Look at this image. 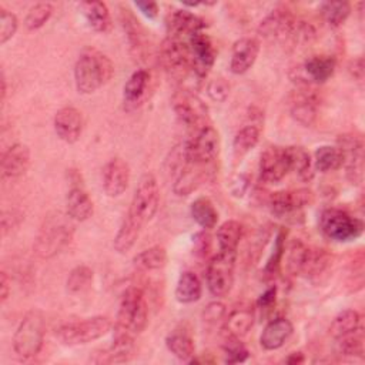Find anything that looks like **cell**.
Segmentation results:
<instances>
[{
  "label": "cell",
  "mask_w": 365,
  "mask_h": 365,
  "mask_svg": "<svg viewBox=\"0 0 365 365\" xmlns=\"http://www.w3.org/2000/svg\"><path fill=\"white\" fill-rule=\"evenodd\" d=\"M114 74L113 61L96 48H86L74 64V83L80 94H93Z\"/></svg>",
  "instance_id": "1"
},
{
  "label": "cell",
  "mask_w": 365,
  "mask_h": 365,
  "mask_svg": "<svg viewBox=\"0 0 365 365\" xmlns=\"http://www.w3.org/2000/svg\"><path fill=\"white\" fill-rule=\"evenodd\" d=\"M70 217L61 212L48 214L36 237L34 241V252L43 258H51L58 254L71 240L73 237V225L70 222Z\"/></svg>",
  "instance_id": "2"
},
{
  "label": "cell",
  "mask_w": 365,
  "mask_h": 365,
  "mask_svg": "<svg viewBox=\"0 0 365 365\" xmlns=\"http://www.w3.org/2000/svg\"><path fill=\"white\" fill-rule=\"evenodd\" d=\"M148 322L145 295L140 287H128L120 301L115 329L130 335L141 334Z\"/></svg>",
  "instance_id": "3"
},
{
  "label": "cell",
  "mask_w": 365,
  "mask_h": 365,
  "mask_svg": "<svg viewBox=\"0 0 365 365\" xmlns=\"http://www.w3.org/2000/svg\"><path fill=\"white\" fill-rule=\"evenodd\" d=\"M46 334L44 317L38 309L29 311L13 335V349L20 358H33L43 348Z\"/></svg>",
  "instance_id": "4"
},
{
  "label": "cell",
  "mask_w": 365,
  "mask_h": 365,
  "mask_svg": "<svg viewBox=\"0 0 365 365\" xmlns=\"http://www.w3.org/2000/svg\"><path fill=\"white\" fill-rule=\"evenodd\" d=\"M111 328V321L107 317L96 315L84 318L81 321H73L63 324L57 328L56 336L58 341L68 346L86 345L101 336H104Z\"/></svg>",
  "instance_id": "5"
},
{
  "label": "cell",
  "mask_w": 365,
  "mask_h": 365,
  "mask_svg": "<svg viewBox=\"0 0 365 365\" xmlns=\"http://www.w3.org/2000/svg\"><path fill=\"white\" fill-rule=\"evenodd\" d=\"M160 205V188L151 173L141 175L134 191L127 215L144 227L157 212Z\"/></svg>",
  "instance_id": "6"
},
{
  "label": "cell",
  "mask_w": 365,
  "mask_h": 365,
  "mask_svg": "<svg viewBox=\"0 0 365 365\" xmlns=\"http://www.w3.org/2000/svg\"><path fill=\"white\" fill-rule=\"evenodd\" d=\"M319 228L327 238L336 242H348L362 234L364 222L341 208L331 207L322 211Z\"/></svg>",
  "instance_id": "7"
},
{
  "label": "cell",
  "mask_w": 365,
  "mask_h": 365,
  "mask_svg": "<svg viewBox=\"0 0 365 365\" xmlns=\"http://www.w3.org/2000/svg\"><path fill=\"white\" fill-rule=\"evenodd\" d=\"M312 202V192L308 188L272 192L268 198L271 212L287 222L298 224L304 218L302 210Z\"/></svg>",
  "instance_id": "8"
},
{
  "label": "cell",
  "mask_w": 365,
  "mask_h": 365,
  "mask_svg": "<svg viewBox=\"0 0 365 365\" xmlns=\"http://www.w3.org/2000/svg\"><path fill=\"white\" fill-rule=\"evenodd\" d=\"M237 252L220 251L211 257L205 269V279L214 297H225L234 282V267Z\"/></svg>",
  "instance_id": "9"
},
{
  "label": "cell",
  "mask_w": 365,
  "mask_h": 365,
  "mask_svg": "<svg viewBox=\"0 0 365 365\" xmlns=\"http://www.w3.org/2000/svg\"><path fill=\"white\" fill-rule=\"evenodd\" d=\"M160 60L168 76L178 81H184L190 74H194L188 43L182 38L168 36L161 44Z\"/></svg>",
  "instance_id": "10"
},
{
  "label": "cell",
  "mask_w": 365,
  "mask_h": 365,
  "mask_svg": "<svg viewBox=\"0 0 365 365\" xmlns=\"http://www.w3.org/2000/svg\"><path fill=\"white\" fill-rule=\"evenodd\" d=\"M220 151V134L212 125H204L198 130H195V134L191 140L185 143L182 147L184 158L188 163L207 165L215 157Z\"/></svg>",
  "instance_id": "11"
},
{
  "label": "cell",
  "mask_w": 365,
  "mask_h": 365,
  "mask_svg": "<svg viewBox=\"0 0 365 365\" xmlns=\"http://www.w3.org/2000/svg\"><path fill=\"white\" fill-rule=\"evenodd\" d=\"M173 110L178 120L191 128L208 125V108L202 100L188 88H180L171 98Z\"/></svg>",
  "instance_id": "12"
},
{
  "label": "cell",
  "mask_w": 365,
  "mask_h": 365,
  "mask_svg": "<svg viewBox=\"0 0 365 365\" xmlns=\"http://www.w3.org/2000/svg\"><path fill=\"white\" fill-rule=\"evenodd\" d=\"M342 154V165L351 184L359 185L364 178V143L355 134H344L336 145Z\"/></svg>",
  "instance_id": "13"
},
{
  "label": "cell",
  "mask_w": 365,
  "mask_h": 365,
  "mask_svg": "<svg viewBox=\"0 0 365 365\" xmlns=\"http://www.w3.org/2000/svg\"><path fill=\"white\" fill-rule=\"evenodd\" d=\"M297 21L294 16L287 10H274L269 13L258 27V33L272 41H281V43H291L294 30L297 26Z\"/></svg>",
  "instance_id": "14"
},
{
  "label": "cell",
  "mask_w": 365,
  "mask_h": 365,
  "mask_svg": "<svg viewBox=\"0 0 365 365\" xmlns=\"http://www.w3.org/2000/svg\"><path fill=\"white\" fill-rule=\"evenodd\" d=\"M190 56H191V68L194 76L205 77L210 68L214 66L217 51L211 38L204 33H197L187 40Z\"/></svg>",
  "instance_id": "15"
},
{
  "label": "cell",
  "mask_w": 365,
  "mask_h": 365,
  "mask_svg": "<svg viewBox=\"0 0 365 365\" xmlns=\"http://www.w3.org/2000/svg\"><path fill=\"white\" fill-rule=\"evenodd\" d=\"M291 117L301 125H311L318 114V97L308 86H299L288 98Z\"/></svg>",
  "instance_id": "16"
},
{
  "label": "cell",
  "mask_w": 365,
  "mask_h": 365,
  "mask_svg": "<svg viewBox=\"0 0 365 365\" xmlns=\"http://www.w3.org/2000/svg\"><path fill=\"white\" fill-rule=\"evenodd\" d=\"M287 147H269L261 154L259 177L268 184L281 181L289 173Z\"/></svg>",
  "instance_id": "17"
},
{
  "label": "cell",
  "mask_w": 365,
  "mask_h": 365,
  "mask_svg": "<svg viewBox=\"0 0 365 365\" xmlns=\"http://www.w3.org/2000/svg\"><path fill=\"white\" fill-rule=\"evenodd\" d=\"M335 66V58L331 56H312L299 67L297 80L299 86H309L311 83L322 84L332 77Z\"/></svg>",
  "instance_id": "18"
},
{
  "label": "cell",
  "mask_w": 365,
  "mask_h": 365,
  "mask_svg": "<svg viewBox=\"0 0 365 365\" xmlns=\"http://www.w3.org/2000/svg\"><path fill=\"white\" fill-rule=\"evenodd\" d=\"M130 182V167L128 164L120 158L114 157L107 161L103 168V190L111 197H120L128 187Z\"/></svg>",
  "instance_id": "19"
},
{
  "label": "cell",
  "mask_w": 365,
  "mask_h": 365,
  "mask_svg": "<svg viewBox=\"0 0 365 365\" xmlns=\"http://www.w3.org/2000/svg\"><path fill=\"white\" fill-rule=\"evenodd\" d=\"M83 114L76 107H63L54 115V131L57 137L67 144L78 141L83 133Z\"/></svg>",
  "instance_id": "20"
},
{
  "label": "cell",
  "mask_w": 365,
  "mask_h": 365,
  "mask_svg": "<svg viewBox=\"0 0 365 365\" xmlns=\"http://www.w3.org/2000/svg\"><path fill=\"white\" fill-rule=\"evenodd\" d=\"M259 53V41L252 37H242L232 46L230 68L234 74L247 73L255 63Z\"/></svg>",
  "instance_id": "21"
},
{
  "label": "cell",
  "mask_w": 365,
  "mask_h": 365,
  "mask_svg": "<svg viewBox=\"0 0 365 365\" xmlns=\"http://www.w3.org/2000/svg\"><path fill=\"white\" fill-rule=\"evenodd\" d=\"M30 167V150L26 144L16 143L1 155V174L7 178L23 175Z\"/></svg>",
  "instance_id": "22"
},
{
  "label": "cell",
  "mask_w": 365,
  "mask_h": 365,
  "mask_svg": "<svg viewBox=\"0 0 365 365\" xmlns=\"http://www.w3.org/2000/svg\"><path fill=\"white\" fill-rule=\"evenodd\" d=\"M204 165L188 163L184 158L182 153V163H180V170L177 173L173 190L178 197H185L191 194L204 180Z\"/></svg>",
  "instance_id": "23"
},
{
  "label": "cell",
  "mask_w": 365,
  "mask_h": 365,
  "mask_svg": "<svg viewBox=\"0 0 365 365\" xmlns=\"http://www.w3.org/2000/svg\"><path fill=\"white\" fill-rule=\"evenodd\" d=\"M205 27V21L188 10H175L168 19V31L171 37H191Z\"/></svg>",
  "instance_id": "24"
},
{
  "label": "cell",
  "mask_w": 365,
  "mask_h": 365,
  "mask_svg": "<svg viewBox=\"0 0 365 365\" xmlns=\"http://www.w3.org/2000/svg\"><path fill=\"white\" fill-rule=\"evenodd\" d=\"M294 327L287 318H275L269 321L259 335V344L267 351L281 348L292 335Z\"/></svg>",
  "instance_id": "25"
},
{
  "label": "cell",
  "mask_w": 365,
  "mask_h": 365,
  "mask_svg": "<svg viewBox=\"0 0 365 365\" xmlns=\"http://www.w3.org/2000/svg\"><path fill=\"white\" fill-rule=\"evenodd\" d=\"M150 83V73L144 68L135 70L128 80L125 81L123 87V98H124V107L127 110L135 108L137 106L141 104L147 94Z\"/></svg>",
  "instance_id": "26"
},
{
  "label": "cell",
  "mask_w": 365,
  "mask_h": 365,
  "mask_svg": "<svg viewBox=\"0 0 365 365\" xmlns=\"http://www.w3.org/2000/svg\"><path fill=\"white\" fill-rule=\"evenodd\" d=\"M67 215L76 221H86L93 215L94 205L83 187H73L66 197Z\"/></svg>",
  "instance_id": "27"
},
{
  "label": "cell",
  "mask_w": 365,
  "mask_h": 365,
  "mask_svg": "<svg viewBox=\"0 0 365 365\" xmlns=\"http://www.w3.org/2000/svg\"><path fill=\"white\" fill-rule=\"evenodd\" d=\"M133 352H134L133 335L124 331L115 329L111 346L108 348L107 352H104L101 359H98L97 362H107V364L125 362L133 356Z\"/></svg>",
  "instance_id": "28"
},
{
  "label": "cell",
  "mask_w": 365,
  "mask_h": 365,
  "mask_svg": "<svg viewBox=\"0 0 365 365\" xmlns=\"http://www.w3.org/2000/svg\"><path fill=\"white\" fill-rule=\"evenodd\" d=\"M254 324V312L248 307H238L230 311L224 319V331L227 336L241 338L248 334Z\"/></svg>",
  "instance_id": "29"
},
{
  "label": "cell",
  "mask_w": 365,
  "mask_h": 365,
  "mask_svg": "<svg viewBox=\"0 0 365 365\" xmlns=\"http://www.w3.org/2000/svg\"><path fill=\"white\" fill-rule=\"evenodd\" d=\"M83 14L88 26L98 33H106L111 29V17L110 11L103 1H84L81 3Z\"/></svg>",
  "instance_id": "30"
},
{
  "label": "cell",
  "mask_w": 365,
  "mask_h": 365,
  "mask_svg": "<svg viewBox=\"0 0 365 365\" xmlns=\"http://www.w3.org/2000/svg\"><path fill=\"white\" fill-rule=\"evenodd\" d=\"M168 351L180 361L190 362L195 352V345L191 335L184 329H174L165 336Z\"/></svg>",
  "instance_id": "31"
},
{
  "label": "cell",
  "mask_w": 365,
  "mask_h": 365,
  "mask_svg": "<svg viewBox=\"0 0 365 365\" xmlns=\"http://www.w3.org/2000/svg\"><path fill=\"white\" fill-rule=\"evenodd\" d=\"M202 292L201 281L192 271L181 272L177 287H175V298L181 304H192L200 299Z\"/></svg>",
  "instance_id": "32"
},
{
  "label": "cell",
  "mask_w": 365,
  "mask_h": 365,
  "mask_svg": "<svg viewBox=\"0 0 365 365\" xmlns=\"http://www.w3.org/2000/svg\"><path fill=\"white\" fill-rule=\"evenodd\" d=\"M287 154L289 160V170L295 171V174L304 180L309 181L314 177V163L311 154L298 145L287 147Z\"/></svg>",
  "instance_id": "33"
},
{
  "label": "cell",
  "mask_w": 365,
  "mask_h": 365,
  "mask_svg": "<svg viewBox=\"0 0 365 365\" xmlns=\"http://www.w3.org/2000/svg\"><path fill=\"white\" fill-rule=\"evenodd\" d=\"M331 259H332L331 255L325 250L308 247L304 262H302L301 274H304L305 277H309V278L319 277L329 268Z\"/></svg>",
  "instance_id": "34"
},
{
  "label": "cell",
  "mask_w": 365,
  "mask_h": 365,
  "mask_svg": "<svg viewBox=\"0 0 365 365\" xmlns=\"http://www.w3.org/2000/svg\"><path fill=\"white\" fill-rule=\"evenodd\" d=\"M141 228L143 227L140 224H137L133 218L125 215V218L123 220V222L120 225V230L115 234L114 250L118 254H127L134 247Z\"/></svg>",
  "instance_id": "35"
},
{
  "label": "cell",
  "mask_w": 365,
  "mask_h": 365,
  "mask_svg": "<svg viewBox=\"0 0 365 365\" xmlns=\"http://www.w3.org/2000/svg\"><path fill=\"white\" fill-rule=\"evenodd\" d=\"M259 135H261V127L258 125L245 124L242 128H240L232 141L234 157L241 158L245 154H248L258 144Z\"/></svg>",
  "instance_id": "36"
},
{
  "label": "cell",
  "mask_w": 365,
  "mask_h": 365,
  "mask_svg": "<svg viewBox=\"0 0 365 365\" xmlns=\"http://www.w3.org/2000/svg\"><path fill=\"white\" fill-rule=\"evenodd\" d=\"M191 217L204 230L214 228L218 221V212L208 197H198L191 202Z\"/></svg>",
  "instance_id": "37"
},
{
  "label": "cell",
  "mask_w": 365,
  "mask_h": 365,
  "mask_svg": "<svg viewBox=\"0 0 365 365\" xmlns=\"http://www.w3.org/2000/svg\"><path fill=\"white\" fill-rule=\"evenodd\" d=\"M312 163L314 168L321 173L335 171L342 167V154L335 145H321L315 150Z\"/></svg>",
  "instance_id": "38"
},
{
  "label": "cell",
  "mask_w": 365,
  "mask_h": 365,
  "mask_svg": "<svg viewBox=\"0 0 365 365\" xmlns=\"http://www.w3.org/2000/svg\"><path fill=\"white\" fill-rule=\"evenodd\" d=\"M133 262H134V267L140 271H155L165 265L167 251L161 245H154L138 252L133 258Z\"/></svg>",
  "instance_id": "39"
},
{
  "label": "cell",
  "mask_w": 365,
  "mask_h": 365,
  "mask_svg": "<svg viewBox=\"0 0 365 365\" xmlns=\"http://www.w3.org/2000/svg\"><path fill=\"white\" fill-rule=\"evenodd\" d=\"M242 237V227L235 220H228L222 222L217 230V241L220 251L237 252L240 240Z\"/></svg>",
  "instance_id": "40"
},
{
  "label": "cell",
  "mask_w": 365,
  "mask_h": 365,
  "mask_svg": "<svg viewBox=\"0 0 365 365\" xmlns=\"http://www.w3.org/2000/svg\"><path fill=\"white\" fill-rule=\"evenodd\" d=\"M359 321H361V317H359L358 311L344 309L334 318V321L329 327V332L335 339H338L349 332L356 331L359 328Z\"/></svg>",
  "instance_id": "41"
},
{
  "label": "cell",
  "mask_w": 365,
  "mask_h": 365,
  "mask_svg": "<svg viewBox=\"0 0 365 365\" xmlns=\"http://www.w3.org/2000/svg\"><path fill=\"white\" fill-rule=\"evenodd\" d=\"M321 13L329 27H341L351 14V4L348 1H324Z\"/></svg>",
  "instance_id": "42"
},
{
  "label": "cell",
  "mask_w": 365,
  "mask_h": 365,
  "mask_svg": "<svg viewBox=\"0 0 365 365\" xmlns=\"http://www.w3.org/2000/svg\"><path fill=\"white\" fill-rule=\"evenodd\" d=\"M93 269L87 265H77L74 267L67 277L66 287L70 294H81L87 291L93 284Z\"/></svg>",
  "instance_id": "43"
},
{
  "label": "cell",
  "mask_w": 365,
  "mask_h": 365,
  "mask_svg": "<svg viewBox=\"0 0 365 365\" xmlns=\"http://www.w3.org/2000/svg\"><path fill=\"white\" fill-rule=\"evenodd\" d=\"M128 11L130 10L123 11V26L127 33V38H128L131 48L135 50V54H141L145 47L144 46V31H143L141 26L138 24V20Z\"/></svg>",
  "instance_id": "44"
},
{
  "label": "cell",
  "mask_w": 365,
  "mask_h": 365,
  "mask_svg": "<svg viewBox=\"0 0 365 365\" xmlns=\"http://www.w3.org/2000/svg\"><path fill=\"white\" fill-rule=\"evenodd\" d=\"M53 14V4L48 1H40L36 3L27 13L26 19H24V26L29 30H37L40 27H43L47 20L51 17Z\"/></svg>",
  "instance_id": "45"
},
{
  "label": "cell",
  "mask_w": 365,
  "mask_h": 365,
  "mask_svg": "<svg viewBox=\"0 0 365 365\" xmlns=\"http://www.w3.org/2000/svg\"><path fill=\"white\" fill-rule=\"evenodd\" d=\"M338 341V351L348 356H362L364 355V334L361 328L354 332H349Z\"/></svg>",
  "instance_id": "46"
},
{
  "label": "cell",
  "mask_w": 365,
  "mask_h": 365,
  "mask_svg": "<svg viewBox=\"0 0 365 365\" xmlns=\"http://www.w3.org/2000/svg\"><path fill=\"white\" fill-rule=\"evenodd\" d=\"M307 250H308V247L302 241H299V240H294L291 242L289 250H288L287 267H288V271L292 275L301 274V268H302V262H304Z\"/></svg>",
  "instance_id": "47"
},
{
  "label": "cell",
  "mask_w": 365,
  "mask_h": 365,
  "mask_svg": "<svg viewBox=\"0 0 365 365\" xmlns=\"http://www.w3.org/2000/svg\"><path fill=\"white\" fill-rule=\"evenodd\" d=\"M224 354H225L227 364L244 362L250 355L248 349L242 345L240 338H235V336H227L224 344Z\"/></svg>",
  "instance_id": "48"
},
{
  "label": "cell",
  "mask_w": 365,
  "mask_h": 365,
  "mask_svg": "<svg viewBox=\"0 0 365 365\" xmlns=\"http://www.w3.org/2000/svg\"><path fill=\"white\" fill-rule=\"evenodd\" d=\"M17 26H19L17 17L11 11L0 7V43L1 44L7 43L16 34Z\"/></svg>",
  "instance_id": "49"
},
{
  "label": "cell",
  "mask_w": 365,
  "mask_h": 365,
  "mask_svg": "<svg viewBox=\"0 0 365 365\" xmlns=\"http://www.w3.org/2000/svg\"><path fill=\"white\" fill-rule=\"evenodd\" d=\"M227 317V309L222 302L214 301L210 302L205 309L202 311V321L207 325H217V324H224V319Z\"/></svg>",
  "instance_id": "50"
},
{
  "label": "cell",
  "mask_w": 365,
  "mask_h": 365,
  "mask_svg": "<svg viewBox=\"0 0 365 365\" xmlns=\"http://www.w3.org/2000/svg\"><path fill=\"white\" fill-rule=\"evenodd\" d=\"M228 93H230V86L228 83L218 77V78H212L208 81L207 84V94L210 96L211 100L217 101V103H222L225 101V98L228 97Z\"/></svg>",
  "instance_id": "51"
},
{
  "label": "cell",
  "mask_w": 365,
  "mask_h": 365,
  "mask_svg": "<svg viewBox=\"0 0 365 365\" xmlns=\"http://www.w3.org/2000/svg\"><path fill=\"white\" fill-rule=\"evenodd\" d=\"M285 234L284 232H279L275 238V248H274V252L269 258V261L267 262L265 265V274L268 275H272L277 272L278 267H279V261L282 258V252H284V242H285Z\"/></svg>",
  "instance_id": "52"
},
{
  "label": "cell",
  "mask_w": 365,
  "mask_h": 365,
  "mask_svg": "<svg viewBox=\"0 0 365 365\" xmlns=\"http://www.w3.org/2000/svg\"><path fill=\"white\" fill-rule=\"evenodd\" d=\"M192 240H194V254L205 257L211 248L210 235L205 231H201V232H197L192 237Z\"/></svg>",
  "instance_id": "53"
},
{
  "label": "cell",
  "mask_w": 365,
  "mask_h": 365,
  "mask_svg": "<svg viewBox=\"0 0 365 365\" xmlns=\"http://www.w3.org/2000/svg\"><path fill=\"white\" fill-rule=\"evenodd\" d=\"M275 297H277V287H269L268 289H265L264 294L259 295L257 305L259 309L265 311V309H271L275 304Z\"/></svg>",
  "instance_id": "54"
},
{
  "label": "cell",
  "mask_w": 365,
  "mask_h": 365,
  "mask_svg": "<svg viewBox=\"0 0 365 365\" xmlns=\"http://www.w3.org/2000/svg\"><path fill=\"white\" fill-rule=\"evenodd\" d=\"M134 6L147 19H155L158 16V4L155 1H134Z\"/></svg>",
  "instance_id": "55"
},
{
  "label": "cell",
  "mask_w": 365,
  "mask_h": 365,
  "mask_svg": "<svg viewBox=\"0 0 365 365\" xmlns=\"http://www.w3.org/2000/svg\"><path fill=\"white\" fill-rule=\"evenodd\" d=\"M231 191L235 194V195H242L248 187V180L244 177V175H238L232 180L231 182Z\"/></svg>",
  "instance_id": "56"
},
{
  "label": "cell",
  "mask_w": 365,
  "mask_h": 365,
  "mask_svg": "<svg viewBox=\"0 0 365 365\" xmlns=\"http://www.w3.org/2000/svg\"><path fill=\"white\" fill-rule=\"evenodd\" d=\"M10 294V279L7 277V272H0V301L4 302L9 298Z\"/></svg>",
  "instance_id": "57"
},
{
  "label": "cell",
  "mask_w": 365,
  "mask_h": 365,
  "mask_svg": "<svg viewBox=\"0 0 365 365\" xmlns=\"http://www.w3.org/2000/svg\"><path fill=\"white\" fill-rule=\"evenodd\" d=\"M351 71L354 74V77L358 80V81H362L364 80V60L362 57H358L356 60H354L352 66H351Z\"/></svg>",
  "instance_id": "58"
},
{
  "label": "cell",
  "mask_w": 365,
  "mask_h": 365,
  "mask_svg": "<svg viewBox=\"0 0 365 365\" xmlns=\"http://www.w3.org/2000/svg\"><path fill=\"white\" fill-rule=\"evenodd\" d=\"M287 364H291V365H295V364H301L304 362V355L301 352H292L289 354V356L285 359Z\"/></svg>",
  "instance_id": "59"
},
{
  "label": "cell",
  "mask_w": 365,
  "mask_h": 365,
  "mask_svg": "<svg viewBox=\"0 0 365 365\" xmlns=\"http://www.w3.org/2000/svg\"><path fill=\"white\" fill-rule=\"evenodd\" d=\"M7 88H6V78H4V74H1V101H4V98H6V91Z\"/></svg>",
  "instance_id": "60"
}]
</instances>
